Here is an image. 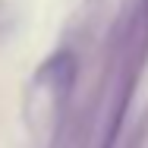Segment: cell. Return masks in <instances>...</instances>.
I'll return each mask as SVG.
<instances>
[{
  "label": "cell",
  "mask_w": 148,
  "mask_h": 148,
  "mask_svg": "<svg viewBox=\"0 0 148 148\" xmlns=\"http://www.w3.org/2000/svg\"><path fill=\"white\" fill-rule=\"evenodd\" d=\"M76 79V63L69 54L51 57L32 79V123H41L44 129L54 126L60 107Z\"/></svg>",
  "instance_id": "obj_1"
}]
</instances>
